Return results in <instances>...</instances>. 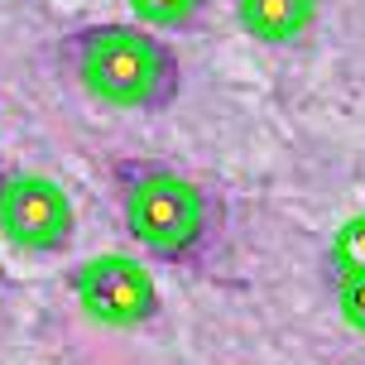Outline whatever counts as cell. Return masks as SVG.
<instances>
[{
  "mask_svg": "<svg viewBox=\"0 0 365 365\" xmlns=\"http://www.w3.org/2000/svg\"><path fill=\"white\" fill-rule=\"evenodd\" d=\"M125 5L145 29H192L202 15V0H125Z\"/></svg>",
  "mask_w": 365,
  "mask_h": 365,
  "instance_id": "8992f818",
  "label": "cell"
},
{
  "mask_svg": "<svg viewBox=\"0 0 365 365\" xmlns=\"http://www.w3.org/2000/svg\"><path fill=\"white\" fill-rule=\"evenodd\" d=\"M63 63L91 101L110 110H159L182 87V68L145 24H87L63 38Z\"/></svg>",
  "mask_w": 365,
  "mask_h": 365,
  "instance_id": "6da1fadb",
  "label": "cell"
},
{
  "mask_svg": "<svg viewBox=\"0 0 365 365\" xmlns=\"http://www.w3.org/2000/svg\"><path fill=\"white\" fill-rule=\"evenodd\" d=\"M115 202L130 240L164 264L197 259L217 236V202L192 173L159 159H120Z\"/></svg>",
  "mask_w": 365,
  "mask_h": 365,
  "instance_id": "7a4b0ae2",
  "label": "cell"
},
{
  "mask_svg": "<svg viewBox=\"0 0 365 365\" xmlns=\"http://www.w3.org/2000/svg\"><path fill=\"white\" fill-rule=\"evenodd\" d=\"M73 298L82 317L110 331L145 327L159 317V284L154 274L125 250H101L73 269Z\"/></svg>",
  "mask_w": 365,
  "mask_h": 365,
  "instance_id": "277c9868",
  "label": "cell"
},
{
  "mask_svg": "<svg viewBox=\"0 0 365 365\" xmlns=\"http://www.w3.org/2000/svg\"><path fill=\"white\" fill-rule=\"evenodd\" d=\"M336 312L351 331L365 336V274H351V279H336Z\"/></svg>",
  "mask_w": 365,
  "mask_h": 365,
  "instance_id": "ba28073f",
  "label": "cell"
},
{
  "mask_svg": "<svg viewBox=\"0 0 365 365\" xmlns=\"http://www.w3.org/2000/svg\"><path fill=\"white\" fill-rule=\"evenodd\" d=\"M77 231V212L68 187L38 168H5L0 173V240L29 250V255H53Z\"/></svg>",
  "mask_w": 365,
  "mask_h": 365,
  "instance_id": "3957f363",
  "label": "cell"
},
{
  "mask_svg": "<svg viewBox=\"0 0 365 365\" xmlns=\"http://www.w3.org/2000/svg\"><path fill=\"white\" fill-rule=\"evenodd\" d=\"M240 29L259 43H293L312 29L317 0H236Z\"/></svg>",
  "mask_w": 365,
  "mask_h": 365,
  "instance_id": "5b68a950",
  "label": "cell"
},
{
  "mask_svg": "<svg viewBox=\"0 0 365 365\" xmlns=\"http://www.w3.org/2000/svg\"><path fill=\"white\" fill-rule=\"evenodd\" d=\"M331 274H336V279L365 274V212H356V217L331 236Z\"/></svg>",
  "mask_w": 365,
  "mask_h": 365,
  "instance_id": "52a82bcc",
  "label": "cell"
}]
</instances>
